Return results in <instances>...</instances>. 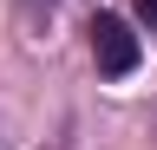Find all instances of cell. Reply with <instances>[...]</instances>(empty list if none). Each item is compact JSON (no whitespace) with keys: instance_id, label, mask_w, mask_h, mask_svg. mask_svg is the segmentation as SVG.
Wrapping results in <instances>:
<instances>
[{"instance_id":"cell-1","label":"cell","mask_w":157,"mask_h":150,"mask_svg":"<svg viewBox=\"0 0 157 150\" xmlns=\"http://www.w3.org/2000/svg\"><path fill=\"white\" fill-rule=\"evenodd\" d=\"M92 59L105 79H124V72H137V33L118 20V13H98L92 20Z\"/></svg>"},{"instance_id":"cell-2","label":"cell","mask_w":157,"mask_h":150,"mask_svg":"<svg viewBox=\"0 0 157 150\" xmlns=\"http://www.w3.org/2000/svg\"><path fill=\"white\" fill-rule=\"evenodd\" d=\"M137 13H144V26H157V0H137Z\"/></svg>"}]
</instances>
